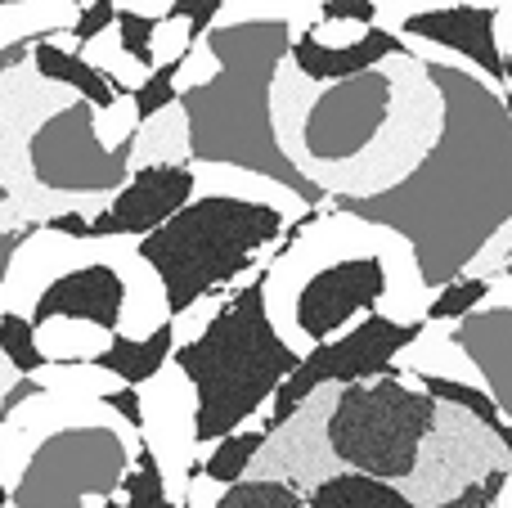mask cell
Wrapping results in <instances>:
<instances>
[{
  "mask_svg": "<svg viewBox=\"0 0 512 508\" xmlns=\"http://www.w3.org/2000/svg\"><path fill=\"white\" fill-rule=\"evenodd\" d=\"M405 54L427 63L441 86V140L391 194L328 207L396 230L414 248L423 284L436 297L441 288L468 279L499 234L512 230V113L504 90H495L450 50L405 41Z\"/></svg>",
  "mask_w": 512,
  "mask_h": 508,
  "instance_id": "1",
  "label": "cell"
},
{
  "mask_svg": "<svg viewBox=\"0 0 512 508\" xmlns=\"http://www.w3.org/2000/svg\"><path fill=\"white\" fill-rule=\"evenodd\" d=\"M270 117L283 158L328 203H364L423 167L441 140L445 99L432 68L414 54H396L337 86H315L283 59Z\"/></svg>",
  "mask_w": 512,
  "mask_h": 508,
  "instance_id": "2",
  "label": "cell"
},
{
  "mask_svg": "<svg viewBox=\"0 0 512 508\" xmlns=\"http://www.w3.org/2000/svg\"><path fill=\"white\" fill-rule=\"evenodd\" d=\"M432 288L418 257L396 230L319 207L265 270L270 324L301 360L346 338L355 324L387 315L396 324H427Z\"/></svg>",
  "mask_w": 512,
  "mask_h": 508,
  "instance_id": "3",
  "label": "cell"
},
{
  "mask_svg": "<svg viewBox=\"0 0 512 508\" xmlns=\"http://www.w3.org/2000/svg\"><path fill=\"white\" fill-rule=\"evenodd\" d=\"M310 32V23H243V27H212L216 59H221V77L212 86L180 95V108L189 117V153L194 162H212V167H239L256 176L288 185L310 207H324L328 198L283 158L279 140H274V77H279L283 59L292 54V41Z\"/></svg>",
  "mask_w": 512,
  "mask_h": 508,
  "instance_id": "4",
  "label": "cell"
},
{
  "mask_svg": "<svg viewBox=\"0 0 512 508\" xmlns=\"http://www.w3.org/2000/svg\"><path fill=\"white\" fill-rule=\"evenodd\" d=\"M301 225L306 221H292L270 203L198 194L176 221L140 239V257L158 270L171 315H185L207 297L239 293L265 279Z\"/></svg>",
  "mask_w": 512,
  "mask_h": 508,
  "instance_id": "5",
  "label": "cell"
},
{
  "mask_svg": "<svg viewBox=\"0 0 512 508\" xmlns=\"http://www.w3.org/2000/svg\"><path fill=\"white\" fill-rule=\"evenodd\" d=\"M171 365L194 383L198 396V450L261 428L279 387L297 374L301 356L274 333L265 311V279L239 288L216 315V324L189 347H176Z\"/></svg>",
  "mask_w": 512,
  "mask_h": 508,
  "instance_id": "6",
  "label": "cell"
},
{
  "mask_svg": "<svg viewBox=\"0 0 512 508\" xmlns=\"http://www.w3.org/2000/svg\"><path fill=\"white\" fill-rule=\"evenodd\" d=\"M144 450L140 432L108 401H90L77 419L36 441L23 482L9 491L14 508H104L122 495L126 473Z\"/></svg>",
  "mask_w": 512,
  "mask_h": 508,
  "instance_id": "7",
  "label": "cell"
},
{
  "mask_svg": "<svg viewBox=\"0 0 512 508\" xmlns=\"http://www.w3.org/2000/svg\"><path fill=\"white\" fill-rule=\"evenodd\" d=\"M378 27L405 41H423L450 50L472 72L508 95V68L499 54V5L472 0H378Z\"/></svg>",
  "mask_w": 512,
  "mask_h": 508,
  "instance_id": "8",
  "label": "cell"
},
{
  "mask_svg": "<svg viewBox=\"0 0 512 508\" xmlns=\"http://www.w3.org/2000/svg\"><path fill=\"white\" fill-rule=\"evenodd\" d=\"M140 405H144L140 441H144V450L158 459L162 477H167L171 500L185 508L189 486H194V477L203 473L194 383H189L176 365H167L149 387H140Z\"/></svg>",
  "mask_w": 512,
  "mask_h": 508,
  "instance_id": "9",
  "label": "cell"
},
{
  "mask_svg": "<svg viewBox=\"0 0 512 508\" xmlns=\"http://www.w3.org/2000/svg\"><path fill=\"white\" fill-rule=\"evenodd\" d=\"M194 162L189 167H144L126 180V189L95 216V239H149L167 221H176L189 203H194Z\"/></svg>",
  "mask_w": 512,
  "mask_h": 508,
  "instance_id": "10",
  "label": "cell"
},
{
  "mask_svg": "<svg viewBox=\"0 0 512 508\" xmlns=\"http://www.w3.org/2000/svg\"><path fill=\"white\" fill-rule=\"evenodd\" d=\"M454 342L472 360L504 423H512V306H481L477 315L454 324Z\"/></svg>",
  "mask_w": 512,
  "mask_h": 508,
  "instance_id": "11",
  "label": "cell"
},
{
  "mask_svg": "<svg viewBox=\"0 0 512 508\" xmlns=\"http://www.w3.org/2000/svg\"><path fill=\"white\" fill-rule=\"evenodd\" d=\"M396 54H405V41L382 32V27H373L360 45H351V50H324L310 32H301L297 41H292L288 59H292V68H297L306 81H315V86H337V81H351V77H360V72H373L378 63L396 59Z\"/></svg>",
  "mask_w": 512,
  "mask_h": 508,
  "instance_id": "12",
  "label": "cell"
},
{
  "mask_svg": "<svg viewBox=\"0 0 512 508\" xmlns=\"http://www.w3.org/2000/svg\"><path fill=\"white\" fill-rule=\"evenodd\" d=\"M81 0H0V54L27 50L54 32H77Z\"/></svg>",
  "mask_w": 512,
  "mask_h": 508,
  "instance_id": "13",
  "label": "cell"
},
{
  "mask_svg": "<svg viewBox=\"0 0 512 508\" xmlns=\"http://www.w3.org/2000/svg\"><path fill=\"white\" fill-rule=\"evenodd\" d=\"M400 374H414V378H454V383H477V369L472 360L463 356V347L454 342V329L450 324H423L418 342L396 360Z\"/></svg>",
  "mask_w": 512,
  "mask_h": 508,
  "instance_id": "14",
  "label": "cell"
},
{
  "mask_svg": "<svg viewBox=\"0 0 512 508\" xmlns=\"http://www.w3.org/2000/svg\"><path fill=\"white\" fill-rule=\"evenodd\" d=\"M117 333L95 329L86 320H50L36 324V347H41L45 365H99Z\"/></svg>",
  "mask_w": 512,
  "mask_h": 508,
  "instance_id": "15",
  "label": "cell"
},
{
  "mask_svg": "<svg viewBox=\"0 0 512 508\" xmlns=\"http://www.w3.org/2000/svg\"><path fill=\"white\" fill-rule=\"evenodd\" d=\"M194 153H189V117L180 104H171L167 113H158L153 122L140 126L131 149V171L144 167H189Z\"/></svg>",
  "mask_w": 512,
  "mask_h": 508,
  "instance_id": "16",
  "label": "cell"
},
{
  "mask_svg": "<svg viewBox=\"0 0 512 508\" xmlns=\"http://www.w3.org/2000/svg\"><path fill=\"white\" fill-rule=\"evenodd\" d=\"M171 360H176V333H171V324H167L162 333H153V338H144V342L117 338L99 365H104L113 378H122L126 387H135V392H140V387H149L153 378L171 365Z\"/></svg>",
  "mask_w": 512,
  "mask_h": 508,
  "instance_id": "17",
  "label": "cell"
},
{
  "mask_svg": "<svg viewBox=\"0 0 512 508\" xmlns=\"http://www.w3.org/2000/svg\"><path fill=\"white\" fill-rule=\"evenodd\" d=\"M306 508H414L396 486L373 482V477H355V473H337L328 482H319L306 495Z\"/></svg>",
  "mask_w": 512,
  "mask_h": 508,
  "instance_id": "18",
  "label": "cell"
},
{
  "mask_svg": "<svg viewBox=\"0 0 512 508\" xmlns=\"http://www.w3.org/2000/svg\"><path fill=\"white\" fill-rule=\"evenodd\" d=\"M265 441H270V432L265 428H243V432H234V437L216 441V446L203 455V477L207 482H216V486H225V491L239 486V482H248L252 464L261 459V450H265Z\"/></svg>",
  "mask_w": 512,
  "mask_h": 508,
  "instance_id": "19",
  "label": "cell"
},
{
  "mask_svg": "<svg viewBox=\"0 0 512 508\" xmlns=\"http://www.w3.org/2000/svg\"><path fill=\"white\" fill-rule=\"evenodd\" d=\"M36 392L50 396H77V401H113L126 392L122 378H113L104 365H45L32 374Z\"/></svg>",
  "mask_w": 512,
  "mask_h": 508,
  "instance_id": "20",
  "label": "cell"
},
{
  "mask_svg": "<svg viewBox=\"0 0 512 508\" xmlns=\"http://www.w3.org/2000/svg\"><path fill=\"white\" fill-rule=\"evenodd\" d=\"M81 59H86L90 68H95L99 77H104L108 86L117 90V95H135V90H140L144 81L153 77V72L144 68L140 59H131V54H126V45H122V36H117V27H113V32H104L99 41H90L86 50H81Z\"/></svg>",
  "mask_w": 512,
  "mask_h": 508,
  "instance_id": "21",
  "label": "cell"
},
{
  "mask_svg": "<svg viewBox=\"0 0 512 508\" xmlns=\"http://www.w3.org/2000/svg\"><path fill=\"white\" fill-rule=\"evenodd\" d=\"M490 293H495V284L490 279H459V284L441 288V293L432 297V306H427V324H463L468 315H477L481 306L490 302Z\"/></svg>",
  "mask_w": 512,
  "mask_h": 508,
  "instance_id": "22",
  "label": "cell"
},
{
  "mask_svg": "<svg viewBox=\"0 0 512 508\" xmlns=\"http://www.w3.org/2000/svg\"><path fill=\"white\" fill-rule=\"evenodd\" d=\"M122 500L131 508H180L176 500H171L167 477H162L158 459H153L149 450L135 455V468L126 473V482H122Z\"/></svg>",
  "mask_w": 512,
  "mask_h": 508,
  "instance_id": "23",
  "label": "cell"
},
{
  "mask_svg": "<svg viewBox=\"0 0 512 508\" xmlns=\"http://www.w3.org/2000/svg\"><path fill=\"white\" fill-rule=\"evenodd\" d=\"M306 495L310 491H297V486L288 482H248L230 486V491L216 500V508H306Z\"/></svg>",
  "mask_w": 512,
  "mask_h": 508,
  "instance_id": "24",
  "label": "cell"
},
{
  "mask_svg": "<svg viewBox=\"0 0 512 508\" xmlns=\"http://www.w3.org/2000/svg\"><path fill=\"white\" fill-rule=\"evenodd\" d=\"M0 356H5L23 378H32L36 369H45V356H41V347H36L32 320L0 311Z\"/></svg>",
  "mask_w": 512,
  "mask_h": 508,
  "instance_id": "25",
  "label": "cell"
},
{
  "mask_svg": "<svg viewBox=\"0 0 512 508\" xmlns=\"http://www.w3.org/2000/svg\"><path fill=\"white\" fill-rule=\"evenodd\" d=\"M221 77V59H216V50H212V41H198L194 50L185 54V59L176 63V90L180 95H194V90H203V86H212V81Z\"/></svg>",
  "mask_w": 512,
  "mask_h": 508,
  "instance_id": "26",
  "label": "cell"
},
{
  "mask_svg": "<svg viewBox=\"0 0 512 508\" xmlns=\"http://www.w3.org/2000/svg\"><path fill=\"white\" fill-rule=\"evenodd\" d=\"M117 36H122L126 54H131V59H140L144 68L153 72V36H158V23H153V18H140L122 0V5H117Z\"/></svg>",
  "mask_w": 512,
  "mask_h": 508,
  "instance_id": "27",
  "label": "cell"
},
{
  "mask_svg": "<svg viewBox=\"0 0 512 508\" xmlns=\"http://www.w3.org/2000/svg\"><path fill=\"white\" fill-rule=\"evenodd\" d=\"M135 108H140V122H153L158 113H167L171 104H180V90H176V63L171 68H158L140 90H135Z\"/></svg>",
  "mask_w": 512,
  "mask_h": 508,
  "instance_id": "28",
  "label": "cell"
},
{
  "mask_svg": "<svg viewBox=\"0 0 512 508\" xmlns=\"http://www.w3.org/2000/svg\"><path fill=\"white\" fill-rule=\"evenodd\" d=\"M117 27V5L113 0H90V5H81V23H77V41L90 45L99 41L104 32H113Z\"/></svg>",
  "mask_w": 512,
  "mask_h": 508,
  "instance_id": "29",
  "label": "cell"
},
{
  "mask_svg": "<svg viewBox=\"0 0 512 508\" xmlns=\"http://www.w3.org/2000/svg\"><path fill=\"white\" fill-rule=\"evenodd\" d=\"M319 18H337V23L378 27V0H319Z\"/></svg>",
  "mask_w": 512,
  "mask_h": 508,
  "instance_id": "30",
  "label": "cell"
},
{
  "mask_svg": "<svg viewBox=\"0 0 512 508\" xmlns=\"http://www.w3.org/2000/svg\"><path fill=\"white\" fill-rule=\"evenodd\" d=\"M508 477H512V473H495V477H486L481 486H472V491H463L459 500H450V504H441V508H490V504H495V495L504 491Z\"/></svg>",
  "mask_w": 512,
  "mask_h": 508,
  "instance_id": "31",
  "label": "cell"
},
{
  "mask_svg": "<svg viewBox=\"0 0 512 508\" xmlns=\"http://www.w3.org/2000/svg\"><path fill=\"white\" fill-rule=\"evenodd\" d=\"M45 230H54V234H68V239H95V225L86 221L81 212H68V216H54Z\"/></svg>",
  "mask_w": 512,
  "mask_h": 508,
  "instance_id": "32",
  "label": "cell"
},
{
  "mask_svg": "<svg viewBox=\"0 0 512 508\" xmlns=\"http://www.w3.org/2000/svg\"><path fill=\"white\" fill-rule=\"evenodd\" d=\"M108 405H113V410L122 414V419L131 423L135 432H140V423H144V405H140V392H135V387H126V392H117Z\"/></svg>",
  "mask_w": 512,
  "mask_h": 508,
  "instance_id": "33",
  "label": "cell"
},
{
  "mask_svg": "<svg viewBox=\"0 0 512 508\" xmlns=\"http://www.w3.org/2000/svg\"><path fill=\"white\" fill-rule=\"evenodd\" d=\"M23 383V374H18L14 365H9L5 356H0V419H5V410H9V396H14V387Z\"/></svg>",
  "mask_w": 512,
  "mask_h": 508,
  "instance_id": "34",
  "label": "cell"
},
{
  "mask_svg": "<svg viewBox=\"0 0 512 508\" xmlns=\"http://www.w3.org/2000/svg\"><path fill=\"white\" fill-rule=\"evenodd\" d=\"M27 234H32V230H27ZM18 243H23V234H5V239H0V284H5V270H9V261H14Z\"/></svg>",
  "mask_w": 512,
  "mask_h": 508,
  "instance_id": "35",
  "label": "cell"
},
{
  "mask_svg": "<svg viewBox=\"0 0 512 508\" xmlns=\"http://www.w3.org/2000/svg\"><path fill=\"white\" fill-rule=\"evenodd\" d=\"M18 59H27V50H9V54H0V77H5V72L14 68ZM5 203H14V198H9V194H5V185H0V207H5Z\"/></svg>",
  "mask_w": 512,
  "mask_h": 508,
  "instance_id": "36",
  "label": "cell"
},
{
  "mask_svg": "<svg viewBox=\"0 0 512 508\" xmlns=\"http://www.w3.org/2000/svg\"><path fill=\"white\" fill-rule=\"evenodd\" d=\"M504 302L512 306V270L495 284V293H490V302H486V306H504Z\"/></svg>",
  "mask_w": 512,
  "mask_h": 508,
  "instance_id": "37",
  "label": "cell"
},
{
  "mask_svg": "<svg viewBox=\"0 0 512 508\" xmlns=\"http://www.w3.org/2000/svg\"><path fill=\"white\" fill-rule=\"evenodd\" d=\"M490 508H512V477H508V482H504V491H499V495H495V504H490Z\"/></svg>",
  "mask_w": 512,
  "mask_h": 508,
  "instance_id": "38",
  "label": "cell"
},
{
  "mask_svg": "<svg viewBox=\"0 0 512 508\" xmlns=\"http://www.w3.org/2000/svg\"><path fill=\"white\" fill-rule=\"evenodd\" d=\"M504 68H508V95H512V45L504 50Z\"/></svg>",
  "mask_w": 512,
  "mask_h": 508,
  "instance_id": "39",
  "label": "cell"
},
{
  "mask_svg": "<svg viewBox=\"0 0 512 508\" xmlns=\"http://www.w3.org/2000/svg\"><path fill=\"white\" fill-rule=\"evenodd\" d=\"M0 508H9V486L0 482Z\"/></svg>",
  "mask_w": 512,
  "mask_h": 508,
  "instance_id": "40",
  "label": "cell"
},
{
  "mask_svg": "<svg viewBox=\"0 0 512 508\" xmlns=\"http://www.w3.org/2000/svg\"><path fill=\"white\" fill-rule=\"evenodd\" d=\"M104 508H131V504H126V500H122V495H117V500H108Z\"/></svg>",
  "mask_w": 512,
  "mask_h": 508,
  "instance_id": "41",
  "label": "cell"
},
{
  "mask_svg": "<svg viewBox=\"0 0 512 508\" xmlns=\"http://www.w3.org/2000/svg\"><path fill=\"white\" fill-rule=\"evenodd\" d=\"M9 508H14V504H9Z\"/></svg>",
  "mask_w": 512,
  "mask_h": 508,
  "instance_id": "42",
  "label": "cell"
}]
</instances>
